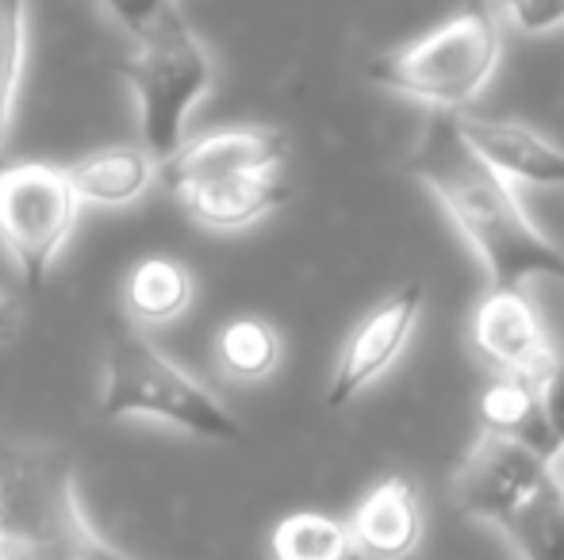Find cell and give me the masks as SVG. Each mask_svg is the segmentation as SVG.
I'll use <instances>...</instances> for the list:
<instances>
[{"mask_svg":"<svg viewBox=\"0 0 564 560\" xmlns=\"http://www.w3.org/2000/svg\"><path fill=\"white\" fill-rule=\"evenodd\" d=\"M550 476H553V484H557L561 492H564V446L550 457Z\"/></svg>","mask_w":564,"mask_h":560,"instance_id":"cell-25","label":"cell"},{"mask_svg":"<svg viewBox=\"0 0 564 560\" xmlns=\"http://www.w3.org/2000/svg\"><path fill=\"white\" fill-rule=\"evenodd\" d=\"M77 200L66 169L46 162H15L0 169V242L28 288L51 277L77 223Z\"/></svg>","mask_w":564,"mask_h":560,"instance_id":"cell-6","label":"cell"},{"mask_svg":"<svg viewBox=\"0 0 564 560\" xmlns=\"http://www.w3.org/2000/svg\"><path fill=\"white\" fill-rule=\"evenodd\" d=\"M473 350L496 373H522L534 381L557 358L542 311L522 288H488L473 311Z\"/></svg>","mask_w":564,"mask_h":560,"instance_id":"cell-9","label":"cell"},{"mask_svg":"<svg viewBox=\"0 0 564 560\" xmlns=\"http://www.w3.org/2000/svg\"><path fill=\"white\" fill-rule=\"evenodd\" d=\"M28 58V0H0V142L12 123Z\"/></svg>","mask_w":564,"mask_h":560,"instance_id":"cell-20","label":"cell"},{"mask_svg":"<svg viewBox=\"0 0 564 560\" xmlns=\"http://www.w3.org/2000/svg\"><path fill=\"white\" fill-rule=\"evenodd\" d=\"M20 319H23L20 299L8 296V292H0V342H8V338L20 330Z\"/></svg>","mask_w":564,"mask_h":560,"instance_id":"cell-24","label":"cell"},{"mask_svg":"<svg viewBox=\"0 0 564 560\" xmlns=\"http://www.w3.org/2000/svg\"><path fill=\"white\" fill-rule=\"evenodd\" d=\"M538 399H542V419L550 430L553 446H564V358L557 353L553 365L538 376Z\"/></svg>","mask_w":564,"mask_h":560,"instance_id":"cell-22","label":"cell"},{"mask_svg":"<svg viewBox=\"0 0 564 560\" xmlns=\"http://www.w3.org/2000/svg\"><path fill=\"white\" fill-rule=\"evenodd\" d=\"M499 12L522 35H545L564 28V0H499Z\"/></svg>","mask_w":564,"mask_h":560,"instance_id":"cell-21","label":"cell"},{"mask_svg":"<svg viewBox=\"0 0 564 560\" xmlns=\"http://www.w3.org/2000/svg\"><path fill=\"white\" fill-rule=\"evenodd\" d=\"M453 123L468 146L511 185L564 188V146L545 139L530 123L473 112H453Z\"/></svg>","mask_w":564,"mask_h":560,"instance_id":"cell-10","label":"cell"},{"mask_svg":"<svg viewBox=\"0 0 564 560\" xmlns=\"http://www.w3.org/2000/svg\"><path fill=\"white\" fill-rule=\"evenodd\" d=\"M105 8L119 28L134 39L147 28H154L165 12H173V0H105Z\"/></svg>","mask_w":564,"mask_h":560,"instance_id":"cell-23","label":"cell"},{"mask_svg":"<svg viewBox=\"0 0 564 560\" xmlns=\"http://www.w3.org/2000/svg\"><path fill=\"white\" fill-rule=\"evenodd\" d=\"M346 526L357 560H411L423 546V492L411 476L392 472L365 492Z\"/></svg>","mask_w":564,"mask_h":560,"instance_id":"cell-12","label":"cell"},{"mask_svg":"<svg viewBox=\"0 0 564 560\" xmlns=\"http://www.w3.org/2000/svg\"><path fill=\"white\" fill-rule=\"evenodd\" d=\"M281 330L261 315H235L216 334V358L224 373L246 384L273 376L276 365H281Z\"/></svg>","mask_w":564,"mask_h":560,"instance_id":"cell-17","label":"cell"},{"mask_svg":"<svg viewBox=\"0 0 564 560\" xmlns=\"http://www.w3.org/2000/svg\"><path fill=\"white\" fill-rule=\"evenodd\" d=\"M480 422L488 433H503V438L527 441L538 453L553 457L557 446H553L550 430H545L542 419V399H538V381L522 373H496V381H488V388L480 392Z\"/></svg>","mask_w":564,"mask_h":560,"instance_id":"cell-15","label":"cell"},{"mask_svg":"<svg viewBox=\"0 0 564 560\" xmlns=\"http://www.w3.org/2000/svg\"><path fill=\"white\" fill-rule=\"evenodd\" d=\"M550 457L527 441L480 430L453 476V499L468 518L499 526L519 510L538 487L550 484Z\"/></svg>","mask_w":564,"mask_h":560,"instance_id":"cell-7","label":"cell"},{"mask_svg":"<svg viewBox=\"0 0 564 560\" xmlns=\"http://www.w3.org/2000/svg\"><path fill=\"white\" fill-rule=\"evenodd\" d=\"M77 200L97 208H127L154 185V157L142 146H105L66 165Z\"/></svg>","mask_w":564,"mask_h":560,"instance_id":"cell-14","label":"cell"},{"mask_svg":"<svg viewBox=\"0 0 564 560\" xmlns=\"http://www.w3.org/2000/svg\"><path fill=\"white\" fill-rule=\"evenodd\" d=\"M139 105L142 150L165 162L185 142L188 112L212 89V58L196 31L173 12L134 35V54L119 66Z\"/></svg>","mask_w":564,"mask_h":560,"instance_id":"cell-5","label":"cell"},{"mask_svg":"<svg viewBox=\"0 0 564 560\" xmlns=\"http://www.w3.org/2000/svg\"><path fill=\"white\" fill-rule=\"evenodd\" d=\"M105 419H154L200 441H235L246 438V426L227 411L219 396H212L193 373L154 350L139 330H119L108 342L105 358V392H100Z\"/></svg>","mask_w":564,"mask_h":560,"instance_id":"cell-4","label":"cell"},{"mask_svg":"<svg viewBox=\"0 0 564 560\" xmlns=\"http://www.w3.org/2000/svg\"><path fill=\"white\" fill-rule=\"evenodd\" d=\"M284 157H289V139L276 128H224L181 142L162 162V180L173 193H181L185 185L227 177V173L284 169Z\"/></svg>","mask_w":564,"mask_h":560,"instance_id":"cell-11","label":"cell"},{"mask_svg":"<svg viewBox=\"0 0 564 560\" xmlns=\"http://www.w3.org/2000/svg\"><path fill=\"white\" fill-rule=\"evenodd\" d=\"M423 307H426V292L419 288V284H403V288H395L388 299H380V304L349 330V338L338 350L327 392H323L330 411L349 407L361 392H369L372 384L403 358L419 319H423Z\"/></svg>","mask_w":564,"mask_h":560,"instance_id":"cell-8","label":"cell"},{"mask_svg":"<svg viewBox=\"0 0 564 560\" xmlns=\"http://www.w3.org/2000/svg\"><path fill=\"white\" fill-rule=\"evenodd\" d=\"M0 560H131L85 523L74 464L54 446H0Z\"/></svg>","mask_w":564,"mask_h":560,"instance_id":"cell-2","label":"cell"},{"mask_svg":"<svg viewBox=\"0 0 564 560\" xmlns=\"http://www.w3.org/2000/svg\"><path fill=\"white\" fill-rule=\"evenodd\" d=\"M273 560H357L349 526L327 510H292L269 534Z\"/></svg>","mask_w":564,"mask_h":560,"instance_id":"cell-19","label":"cell"},{"mask_svg":"<svg viewBox=\"0 0 564 560\" xmlns=\"http://www.w3.org/2000/svg\"><path fill=\"white\" fill-rule=\"evenodd\" d=\"M193 304V273L170 254H150L127 273V311L142 322H173Z\"/></svg>","mask_w":564,"mask_h":560,"instance_id":"cell-16","label":"cell"},{"mask_svg":"<svg viewBox=\"0 0 564 560\" xmlns=\"http://www.w3.org/2000/svg\"><path fill=\"white\" fill-rule=\"evenodd\" d=\"M408 173L442 204L491 288H522L538 277L564 281V250L534 227L514 185L468 146L449 112L434 116L423 131Z\"/></svg>","mask_w":564,"mask_h":560,"instance_id":"cell-1","label":"cell"},{"mask_svg":"<svg viewBox=\"0 0 564 560\" xmlns=\"http://www.w3.org/2000/svg\"><path fill=\"white\" fill-rule=\"evenodd\" d=\"M289 180L281 169H261V173H227V177L196 180V185L181 188V204H185L188 219H196L208 231H238L258 219L273 216L284 200H289Z\"/></svg>","mask_w":564,"mask_h":560,"instance_id":"cell-13","label":"cell"},{"mask_svg":"<svg viewBox=\"0 0 564 560\" xmlns=\"http://www.w3.org/2000/svg\"><path fill=\"white\" fill-rule=\"evenodd\" d=\"M503 54L499 20L484 4L449 15L411 43L372 58L369 77L434 112H465L496 77Z\"/></svg>","mask_w":564,"mask_h":560,"instance_id":"cell-3","label":"cell"},{"mask_svg":"<svg viewBox=\"0 0 564 560\" xmlns=\"http://www.w3.org/2000/svg\"><path fill=\"white\" fill-rule=\"evenodd\" d=\"M519 560H564V492L545 484L499 523Z\"/></svg>","mask_w":564,"mask_h":560,"instance_id":"cell-18","label":"cell"}]
</instances>
